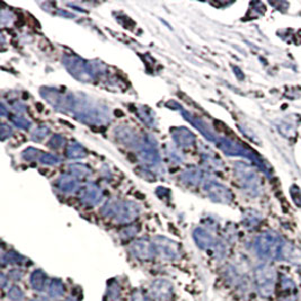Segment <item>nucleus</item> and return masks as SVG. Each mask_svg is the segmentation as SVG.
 Segmentation results:
<instances>
[{
	"instance_id": "f257e3e1",
	"label": "nucleus",
	"mask_w": 301,
	"mask_h": 301,
	"mask_svg": "<svg viewBox=\"0 0 301 301\" xmlns=\"http://www.w3.org/2000/svg\"><path fill=\"white\" fill-rule=\"evenodd\" d=\"M149 294L157 301H169L174 294V287L168 280L157 279L150 284Z\"/></svg>"
},
{
	"instance_id": "f03ea898",
	"label": "nucleus",
	"mask_w": 301,
	"mask_h": 301,
	"mask_svg": "<svg viewBox=\"0 0 301 301\" xmlns=\"http://www.w3.org/2000/svg\"><path fill=\"white\" fill-rule=\"evenodd\" d=\"M152 243L155 245L157 254H159L165 260L174 261L180 257V247L174 241L164 238V237H157Z\"/></svg>"
},
{
	"instance_id": "7ed1b4c3",
	"label": "nucleus",
	"mask_w": 301,
	"mask_h": 301,
	"mask_svg": "<svg viewBox=\"0 0 301 301\" xmlns=\"http://www.w3.org/2000/svg\"><path fill=\"white\" fill-rule=\"evenodd\" d=\"M130 250L137 259L142 261L151 260L155 257V255H157L154 243H151V241L147 239H139L135 241V243L131 245Z\"/></svg>"
},
{
	"instance_id": "20e7f679",
	"label": "nucleus",
	"mask_w": 301,
	"mask_h": 301,
	"mask_svg": "<svg viewBox=\"0 0 301 301\" xmlns=\"http://www.w3.org/2000/svg\"><path fill=\"white\" fill-rule=\"evenodd\" d=\"M110 214L114 216L115 219L121 224H127L137 218V209L133 205H129L126 203L118 204L116 206L111 208Z\"/></svg>"
},
{
	"instance_id": "39448f33",
	"label": "nucleus",
	"mask_w": 301,
	"mask_h": 301,
	"mask_svg": "<svg viewBox=\"0 0 301 301\" xmlns=\"http://www.w3.org/2000/svg\"><path fill=\"white\" fill-rule=\"evenodd\" d=\"M29 283H31V287L35 290L41 292L46 288L47 283V275L43 272L42 270H35L31 274V278H29Z\"/></svg>"
},
{
	"instance_id": "423d86ee",
	"label": "nucleus",
	"mask_w": 301,
	"mask_h": 301,
	"mask_svg": "<svg viewBox=\"0 0 301 301\" xmlns=\"http://www.w3.org/2000/svg\"><path fill=\"white\" fill-rule=\"evenodd\" d=\"M65 285H63L61 280H52L50 284H49L48 288V294L49 297L52 299H59L61 298L63 294H65Z\"/></svg>"
},
{
	"instance_id": "0eeeda50",
	"label": "nucleus",
	"mask_w": 301,
	"mask_h": 301,
	"mask_svg": "<svg viewBox=\"0 0 301 301\" xmlns=\"http://www.w3.org/2000/svg\"><path fill=\"white\" fill-rule=\"evenodd\" d=\"M194 239L196 241V244L199 245L201 248H208L212 244L211 236L201 228H197L194 231Z\"/></svg>"
},
{
	"instance_id": "6e6552de",
	"label": "nucleus",
	"mask_w": 301,
	"mask_h": 301,
	"mask_svg": "<svg viewBox=\"0 0 301 301\" xmlns=\"http://www.w3.org/2000/svg\"><path fill=\"white\" fill-rule=\"evenodd\" d=\"M25 259L23 257L17 253H15V251H8L7 254H4L3 255V264H15V265H18V264H22Z\"/></svg>"
},
{
	"instance_id": "1a4fd4ad",
	"label": "nucleus",
	"mask_w": 301,
	"mask_h": 301,
	"mask_svg": "<svg viewBox=\"0 0 301 301\" xmlns=\"http://www.w3.org/2000/svg\"><path fill=\"white\" fill-rule=\"evenodd\" d=\"M107 295L110 301H117L121 297V288L118 283L113 282L107 289Z\"/></svg>"
},
{
	"instance_id": "9d476101",
	"label": "nucleus",
	"mask_w": 301,
	"mask_h": 301,
	"mask_svg": "<svg viewBox=\"0 0 301 301\" xmlns=\"http://www.w3.org/2000/svg\"><path fill=\"white\" fill-rule=\"evenodd\" d=\"M7 297L12 301H22L24 299V292L21 288L17 287V285H13V287L8 290Z\"/></svg>"
},
{
	"instance_id": "9b49d317",
	"label": "nucleus",
	"mask_w": 301,
	"mask_h": 301,
	"mask_svg": "<svg viewBox=\"0 0 301 301\" xmlns=\"http://www.w3.org/2000/svg\"><path fill=\"white\" fill-rule=\"evenodd\" d=\"M24 276V271L21 269H13L8 272V279L11 278L14 281H21Z\"/></svg>"
},
{
	"instance_id": "f8f14e48",
	"label": "nucleus",
	"mask_w": 301,
	"mask_h": 301,
	"mask_svg": "<svg viewBox=\"0 0 301 301\" xmlns=\"http://www.w3.org/2000/svg\"><path fill=\"white\" fill-rule=\"evenodd\" d=\"M150 299L151 297H149V295L144 292H141V291H136V292H133L131 297V301H151Z\"/></svg>"
},
{
	"instance_id": "ddd939ff",
	"label": "nucleus",
	"mask_w": 301,
	"mask_h": 301,
	"mask_svg": "<svg viewBox=\"0 0 301 301\" xmlns=\"http://www.w3.org/2000/svg\"><path fill=\"white\" fill-rule=\"evenodd\" d=\"M136 234H137V229L133 228V227H129V228H126L122 231L121 236H122V238L129 239V238H131V237L135 236Z\"/></svg>"
},
{
	"instance_id": "4468645a",
	"label": "nucleus",
	"mask_w": 301,
	"mask_h": 301,
	"mask_svg": "<svg viewBox=\"0 0 301 301\" xmlns=\"http://www.w3.org/2000/svg\"><path fill=\"white\" fill-rule=\"evenodd\" d=\"M44 162H47V164H57L58 162V158L57 157H53V156H50V155H47L43 157L42 159Z\"/></svg>"
},
{
	"instance_id": "2eb2a0df",
	"label": "nucleus",
	"mask_w": 301,
	"mask_h": 301,
	"mask_svg": "<svg viewBox=\"0 0 301 301\" xmlns=\"http://www.w3.org/2000/svg\"><path fill=\"white\" fill-rule=\"evenodd\" d=\"M7 281H9V280H7L6 275H5V274H2V276H0V283H2V288H3V289L6 288V285H7Z\"/></svg>"
},
{
	"instance_id": "dca6fc26",
	"label": "nucleus",
	"mask_w": 301,
	"mask_h": 301,
	"mask_svg": "<svg viewBox=\"0 0 301 301\" xmlns=\"http://www.w3.org/2000/svg\"><path fill=\"white\" fill-rule=\"evenodd\" d=\"M65 301H77V300L73 299V298H67Z\"/></svg>"
},
{
	"instance_id": "f3484780",
	"label": "nucleus",
	"mask_w": 301,
	"mask_h": 301,
	"mask_svg": "<svg viewBox=\"0 0 301 301\" xmlns=\"http://www.w3.org/2000/svg\"><path fill=\"white\" fill-rule=\"evenodd\" d=\"M31 301H39V300H31Z\"/></svg>"
}]
</instances>
